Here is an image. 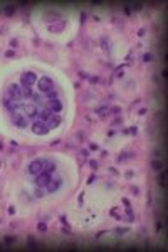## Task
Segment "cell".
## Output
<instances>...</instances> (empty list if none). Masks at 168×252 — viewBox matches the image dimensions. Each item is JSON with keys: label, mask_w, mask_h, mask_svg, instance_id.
Wrapping results in <instances>:
<instances>
[{"label": "cell", "mask_w": 168, "mask_h": 252, "mask_svg": "<svg viewBox=\"0 0 168 252\" xmlns=\"http://www.w3.org/2000/svg\"><path fill=\"white\" fill-rule=\"evenodd\" d=\"M37 87H39V91L40 93H50L52 89H54V83H52V79L50 77H47V76H44V77H40L37 81Z\"/></svg>", "instance_id": "obj_1"}, {"label": "cell", "mask_w": 168, "mask_h": 252, "mask_svg": "<svg viewBox=\"0 0 168 252\" xmlns=\"http://www.w3.org/2000/svg\"><path fill=\"white\" fill-rule=\"evenodd\" d=\"M44 168H46V160H34V161H30L29 163V173H32V175H37L40 171H44Z\"/></svg>", "instance_id": "obj_2"}, {"label": "cell", "mask_w": 168, "mask_h": 252, "mask_svg": "<svg viewBox=\"0 0 168 252\" xmlns=\"http://www.w3.org/2000/svg\"><path fill=\"white\" fill-rule=\"evenodd\" d=\"M32 131H34L35 134H46L47 131H49V126H47L46 121L37 119V121H34V124H32Z\"/></svg>", "instance_id": "obj_3"}, {"label": "cell", "mask_w": 168, "mask_h": 252, "mask_svg": "<svg viewBox=\"0 0 168 252\" xmlns=\"http://www.w3.org/2000/svg\"><path fill=\"white\" fill-rule=\"evenodd\" d=\"M50 178H52V177H50V173H49V171H40V173H37V175H35V185H37V187H40V188L46 187L47 183H49V180H50Z\"/></svg>", "instance_id": "obj_4"}, {"label": "cell", "mask_w": 168, "mask_h": 252, "mask_svg": "<svg viewBox=\"0 0 168 252\" xmlns=\"http://www.w3.org/2000/svg\"><path fill=\"white\" fill-rule=\"evenodd\" d=\"M20 79H22V86H32V84L37 81V77H35L34 72H24Z\"/></svg>", "instance_id": "obj_5"}, {"label": "cell", "mask_w": 168, "mask_h": 252, "mask_svg": "<svg viewBox=\"0 0 168 252\" xmlns=\"http://www.w3.org/2000/svg\"><path fill=\"white\" fill-rule=\"evenodd\" d=\"M12 119H14V123H15L17 126H20V128H25V126H27V118L22 116V114H17V113L12 111Z\"/></svg>", "instance_id": "obj_6"}, {"label": "cell", "mask_w": 168, "mask_h": 252, "mask_svg": "<svg viewBox=\"0 0 168 252\" xmlns=\"http://www.w3.org/2000/svg\"><path fill=\"white\" fill-rule=\"evenodd\" d=\"M9 93L14 96V99H22L24 96H22V86H19V84H12L9 87Z\"/></svg>", "instance_id": "obj_7"}, {"label": "cell", "mask_w": 168, "mask_h": 252, "mask_svg": "<svg viewBox=\"0 0 168 252\" xmlns=\"http://www.w3.org/2000/svg\"><path fill=\"white\" fill-rule=\"evenodd\" d=\"M47 106H49V109L54 113H59L61 109H62V104H61V101L59 99H56V98H52V99H49V103H47Z\"/></svg>", "instance_id": "obj_8"}, {"label": "cell", "mask_w": 168, "mask_h": 252, "mask_svg": "<svg viewBox=\"0 0 168 252\" xmlns=\"http://www.w3.org/2000/svg\"><path fill=\"white\" fill-rule=\"evenodd\" d=\"M61 182H62L61 178H56V180H54V178H50V180H49V183L46 185V188L49 190V192H56L57 188H59V185H61Z\"/></svg>", "instance_id": "obj_9"}, {"label": "cell", "mask_w": 168, "mask_h": 252, "mask_svg": "<svg viewBox=\"0 0 168 252\" xmlns=\"http://www.w3.org/2000/svg\"><path fill=\"white\" fill-rule=\"evenodd\" d=\"M46 123H47V126H49V128H54V126H57V124L61 123V116H59L57 113H56V114L52 113V114H50V118H49Z\"/></svg>", "instance_id": "obj_10"}, {"label": "cell", "mask_w": 168, "mask_h": 252, "mask_svg": "<svg viewBox=\"0 0 168 252\" xmlns=\"http://www.w3.org/2000/svg\"><path fill=\"white\" fill-rule=\"evenodd\" d=\"M151 168H153V170H163V163H161L160 160H153V161H151Z\"/></svg>", "instance_id": "obj_11"}, {"label": "cell", "mask_w": 168, "mask_h": 252, "mask_svg": "<svg viewBox=\"0 0 168 252\" xmlns=\"http://www.w3.org/2000/svg\"><path fill=\"white\" fill-rule=\"evenodd\" d=\"M96 113L101 114V116H104V114L109 113V108H108V106H99V108H96Z\"/></svg>", "instance_id": "obj_12"}, {"label": "cell", "mask_w": 168, "mask_h": 252, "mask_svg": "<svg viewBox=\"0 0 168 252\" xmlns=\"http://www.w3.org/2000/svg\"><path fill=\"white\" fill-rule=\"evenodd\" d=\"M158 183L160 185H165V173H163V170H161V173H160V177H158Z\"/></svg>", "instance_id": "obj_13"}, {"label": "cell", "mask_w": 168, "mask_h": 252, "mask_svg": "<svg viewBox=\"0 0 168 252\" xmlns=\"http://www.w3.org/2000/svg\"><path fill=\"white\" fill-rule=\"evenodd\" d=\"M37 229H39V230H42V232H46V230H47V225L44 224V222H39V224H37Z\"/></svg>", "instance_id": "obj_14"}, {"label": "cell", "mask_w": 168, "mask_h": 252, "mask_svg": "<svg viewBox=\"0 0 168 252\" xmlns=\"http://www.w3.org/2000/svg\"><path fill=\"white\" fill-rule=\"evenodd\" d=\"M151 59H153V54H151V52H146V54L143 56V61H146V62H150Z\"/></svg>", "instance_id": "obj_15"}, {"label": "cell", "mask_w": 168, "mask_h": 252, "mask_svg": "<svg viewBox=\"0 0 168 252\" xmlns=\"http://www.w3.org/2000/svg\"><path fill=\"white\" fill-rule=\"evenodd\" d=\"M3 10H5L7 14H12V12L15 10V7H14V5H9V7H5V9H3Z\"/></svg>", "instance_id": "obj_16"}, {"label": "cell", "mask_w": 168, "mask_h": 252, "mask_svg": "<svg viewBox=\"0 0 168 252\" xmlns=\"http://www.w3.org/2000/svg\"><path fill=\"white\" fill-rule=\"evenodd\" d=\"M89 165H91V168H93V170H96V168H98V161H96V160H91V161H89Z\"/></svg>", "instance_id": "obj_17"}, {"label": "cell", "mask_w": 168, "mask_h": 252, "mask_svg": "<svg viewBox=\"0 0 168 252\" xmlns=\"http://www.w3.org/2000/svg\"><path fill=\"white\" fill-rule=\"evenodd\" d=\"M35 195H37V197H42V195H44V190H42V188H37V190H35Z\"/></svg>", "instance_id": "obj_18"}, {"label": "cell", "mask_w": 168, "mask_h": 252, "mask_svg": "<svg viewBox=\"0 0 168 252\" xmlns=\"http://www.w3.org/2000/svg\"><path fill=\"white\" fill-rule=\"evenodd\" d=\"M109 111H113V113H119V111H121V109H119L118 106H114V108H109Z\"/></svg>", "instance_id": "obj_19"}, {"label": "cell", "mask_w": 168, "mask_h": 252, "mask_svg": "<svg viewBox=\"0 0 168 252\" xmlns=\"http://www.w3.org/2000/svg\"><path fill=\"white\" fill-rule=\"evenodd\" d=\"M5 56H7V57H12V56H14V50H7V52H5Z\"/></svg>", "instance_id": "obj_20"}, {"label": "cell", "mask_w": 168, "mask_h": 252, "mask_svg": "<svg viewBox=\"0 0 168 252\" xmlns=\"http://www.w3.org/2000/svg\"><path fill=\"white\" fill-rule=\"evenodd\" d=\"M161 227H163V224H161V222H158V224H156V230H161Z\"/></svg>", "instance_id": "obj_21"}, {"label": "cell", "mask_w": 168, "mask_h": 252, "mask_svg": "<svg viewBox=\"0 0 168 252\" xmlns=\"http://www.w3.org/2000/svg\"><path fill=\"white\" fill-rule=\"evenodd\" d=\"M138 35H145V29H140L138 30Z\"/></svg>", "instance_id": "obj_22"}, {"label": "cell", "mask_w": 168, "mask_h": 252, "mask_svg": "<svg viewBox=\"0 0 168 252\" xmlns=\"http://www.w3.org/2000/svg\"><path fill=\"white\" fill-rule=\"evenodd\" d=\"M91 150H98V145L96 143H91Z\"/></svg>", "instance_id": "obj_23"}, {"label": "cell", "mask_w": 168, "mask_h": 252, "mask_svg": "<svg viewBox=\"0 0 168 252\" xmlns=\"http://www.w3.org/2000/svg\"><path fill=\"white\" fill-rule=\"evenodd\" d=\"M84 20H86V14L83 12V14H81V22H84Z\"/></svg>", "instance_id": "obj_24"}]
</instances>
